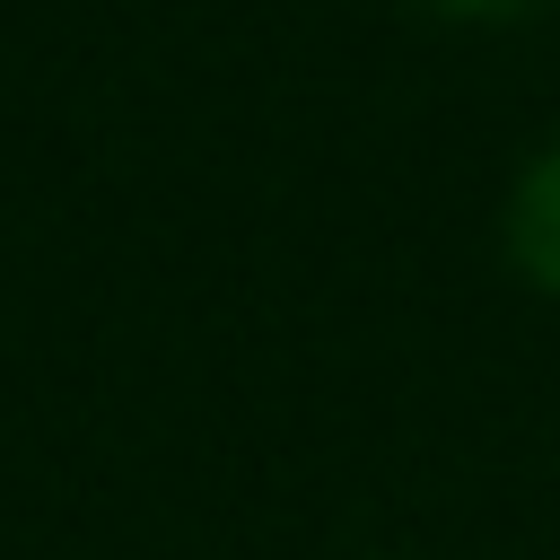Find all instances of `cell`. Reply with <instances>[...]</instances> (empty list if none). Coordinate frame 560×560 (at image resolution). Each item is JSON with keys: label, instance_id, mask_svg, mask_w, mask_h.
Here are the masks:
<instances>
[{"label": "cell", "instance_id": "6da1fadb", "mask_svg": "<svg viewBox=\"0 0 560 560\" xmlns=\"http://www.w3.org/2000/svg\"><path fill=\"white\" fill-rule=\"evenodd\" d=\"M499 236H508V262L525 289L560 298V140H542L516 184H508V210H499Z\"/></svg>", "mask_w": 560, "mask_h": 560}, {"label": "cell", "instance_id": "7a4b0ae2", "mask_svg": "<svg viewBox=\"0 0 560 560\" xmlns=\"http://www.w3.org/2000/svg\"><path fill=\"white\" fill-rule=\"evenodd\" d=\"M429 18H455V26H508V18H525V9H542V0H420Z\"/></svg>", "mask_w": 560, "mask_h": 560}, {"label": "cell", "instance_id": "3957f363", "mask_svg": "<svg viewBox=\"0 0 560 560\" xmlns=\"http://www.w3.org/2000/svg\"><path fill=\"white\" fill-rule=\"evenodd\" d=\"M385 560H402V551H385Z\"/></svg>", "mask_w": 560, "mask_h": 560}]
</instances>
